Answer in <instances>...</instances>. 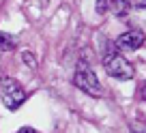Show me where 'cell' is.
I'll return each instance as SVG.
<instances>
[{"mask_svg": "<svg viewBox=\"0 0 146 133\" xmlns=\"http://www.w3.org/2000/svg\"><path fill=\"white\" fill-rule=\"evenodd\" d=\"M73 84L80 88V90H84L86 95L90 97H101L103 95V88H101V82L97 79L95 71H92V67L88 64V60H80L78 67H75V75H73Z\"/></svg>", "mask_w": 146, "mask_h": 133, "instance_id": "1", "label": "cell"}, {"mask_svg": "<svg viewBox=\"0 0 146 133\" xmlns=\"http://www.w3.org/2000/svg\"><path fill=\"white\" fill-rule=\"evenodd\" d=\"M103 69L108 71L110 77L120 79V82H127L135 75V69L131 67V62L125 56H120L118 52H108L103 56Z\"/></svg>", "mask_w": 146, "mask_h": 133, "instance_id": "2", "label": "cell"}, {"mask_svg": "<svg viewBox=\"0 0 146 133\" xmlns=\"http://www.w3.org/2000/svg\"><path fill=\"white\" fill-rule=\"evenodd\" d=\"M0 99L9 110H17L26 101V90L15 77H2L0 79Z\"/></svg>", "mask_w": 146, "mask_h": 133, "instance_id": "3", "label": "cell"}, {"mask_svg": "<svg viewBox=\"0 0 146 133\" xmlns=\"http://www.w3.org/2000/svg\"><path fill=\"white\" fill-rule=\"evenodd\" d=\"M144 32L142 30H129V32H125V34H120L118 39H116V47L118 50H137V47H142L144 45Z\"/></svg>", "mask_w": 146, "mask_h": 133, "instance_id": "4", "label": "cell"}, {"mask_svg": "<svg viewBox=\"0 0 146 133\" xmlns=\"http://www.w3.org/2000/svg\"><path fill=\"white\" fill-rule=\"evenodd\" d=\"M108 9H112V13L116 15V17H125L129 11V2L127 0H110Z\"/></svg>", "mask_w": 146, "mask_h": 133, "instance_id": "5", "label": "cell"}, {"mask_svg": "<svg viewBox=\"0 0 146 133\" xmlns=\"http://www.w3.org/2000/svg\"><path fill=\"white\" fill-rule=\"evenodd\" d=\"M15 47H17V39L11 37L9 32L0 30V52H13Z\"/></svg>", "mask_w": 146, "mask_h": 133, "instance_id": "6", "label": "cell"}, {"mask_svg": "<svg viewBox=\"0 0 146 133\" xmlns=\"http://www.w3.org/2000/svg\"><path fill=\"white\" fill-rule=\"evenodd\" d=\"M22 60H24V64H26L28 69H36L39 67V62H36V58H35V54L32 52H22Z\"/></svg>", "mask_w": 146, "mask_h": 133, "instance_id": "7", "label": "cell"}, {"mask_svg": "<svg viewBox=\"0 0 146 133\" xmlns=\"http://www.w3.org/2000/svg\"><path fill=\"white\" fill-rule=\"evenodd\" d=\"M129 129H131V133H146V122H142V120H133V122L129 124Z\"/></svg>", "mask_w": 146, "mask_h": 133, "instance_id": "8", "label": "cell"}, {"mask_svg": "<svg viewBox=\"0 0 146 133\" xmlns=\"http://www.w3.org/2000/svg\"><path fill=\"white\" fill-rule=\"evenodd\" d=\"M108 5H110V0H97V13H105L108 11Z\"/></svg>", "mask_w": 146, "mask_h": 133, "instance_id": "9", "label": "cell"}, {"mask_svg": "<svg viewBox=\"0 0 146 133\" xmlns=\"http://www.w3.org/2000/svg\"><path fill=\"white\" fill-rule=\"evenodd\" d=\"M129 7H133V9H146V0H131Z\"/></svg>", "mask_w": 146, "mask_h": 133, "instance_id": "10", "label": "cell"}, {"mask_svg": "<svg viewBox=\"0 0 146 133\" xmlns=\"http://www.w3.org/2000/svg\"><path fill=\"white\" fill-rule=\"evenodd\" d=\"M17 133H36V131H35L32 127H22V129H19Z\"/></svg>", "mask_w": 146, "mask_h": 133, "instance_id": "11", "label": "cell"}, {"mask_svg": "<svg viewBox=\"0 0 146 133\" xmlns=\"http://www.w3.org/2000/svg\"><path fill=\"white\" fill-rule=\"evenodd\" d=\"M140 97H142V99L146 101V82L142 84V88H140Z\"/></svg>", "mask_w": 146, "mask_h": 133, "instance_id": "12", "label": "cell"}]
</instances>
